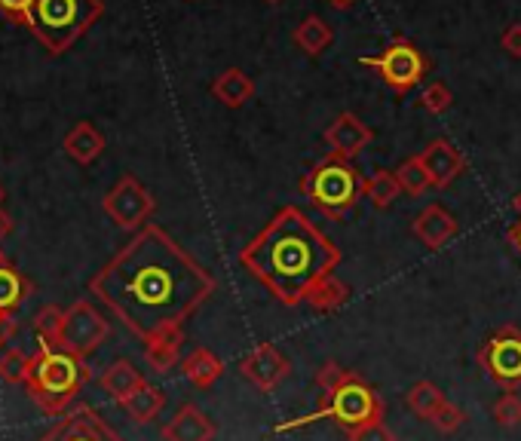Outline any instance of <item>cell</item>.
Segmentation results:
<instances>
[{
    "label": "cell",
    "instance_id": "74e56055",
    "mask_svg": "<svg viewBox=\"0 0 521 441\" xmlns=\"http://www.w3.org/2000/svg\"><path fill=\"white\" fill-rule=\"evenodd\" d=\"M10 233H13V218H10L4 209H0V239L10 236Z\"/></svg>",
    "mask_w": 521,
    "mask_h": 441
},
{
    "label": "cell",
    "instance_id": "60d3db41",
    "mask_svg": "<svg viewBox=\"0 0 521 441\" xmlns=\"http://www.w3.org/2000/svg\"><path fill=\"white\" fill-rule=\"evenodd\" d=\"M512 209H515V212H518V218H521V190L512 196Z\"/></svg>",
    "mask_w": 521,
    "mask_h": 441
},
{
    "label": "cell",
    "instance_id": "d6986e66",
    "mask_svg": "<svg viewBox=\"0 0 521 441\" xmlns=\"http://www.w3.org/2000/svg\"><path fill=\"white\" fill-rule=\"evenodd\" d=\"M65 154L80 163V166H89L96 163L102 154H105V135L92 126V123H77L68 135H65Z\"/></svg>",
    "mask_w": 521,
    "mask_h": 441
},
{
    "label": "cell",
    "instance_id": "30bf717a",
    "mask_svg": "<svg viewBox=\"0 0 521 441\" xmlns=\"http://www.w3.org/2000/svg\"><path fill=\"white\" fill-rule=\"evenodd\" d=\"M111 334V325L108 319L92 307L89 301H74L68 310H65V325H62V340H59V347L86 359L89 353H96L105 337Z\"/></svg>",
    "mask_w": 521,
    "mask_h": 441
},
{
    "label": "cell",
    "instance_id": "ab89813d",
    "mask_svg": "<svg viewBox=\"0 0 521 441\" xmlns=\"http://www.w3.org/2000/svg\"><path fill=\"white\" fill-rule=\"evenodd\" d=\"M328 4L335 7V10H350V7L356 4V0H328Z\"/></svg>",
    "mask_w": 521,
    "mask_h": 441
},
{
    "label": "cell",
    "instance_id": "9c48e42d",
    "mask_svg": "<svg viewBox=\"0 0 521 441\" xmlns=\"http://www.w3.org/2000/svg\"><path fill=\"white\" fill-rule=\"evenodd\" d=\"M476 359L497 386L515 392L521 386V328L503 325L479 350Z\"/></svg>",
    "mask_w": 521,
    "mask_h": 441
},
{
    "label": "cell",
    "instance_id": "5bb4252c",
    "mask_svg": "<svg viewBox=\"0 0 521 441\" xmlns=\"http://www.w3.org/2000/svg\"><path fill=\"white\" fill-rule=\"evenodd\" d=\"M417 157H420V163H423L426 175H430L433 187H439V190L451 187V184H454V181L463 175V169H466L463 154L457 151V147H454L451 141H445V138L430 141V144H426L423 151L417 154Z\"/></svg>",
    "mask_w": 521,
    "mask_h": 441
},
{
    "label": "cell",
    "instance_id": "f546056e",
    "mask_svg": "<svg viewBox=\"0 0 521 441\" xmlns=\"http://www.w3.org/2000/svg\"><path fill=\"white\" fill-rule=\"evenodd\" d=\"M31 374V356L25 350H4L0 353V377L7 383H28Z\"/></svg>",
    "mask_w": 521,
    "mask_h": 441
},
{
    "label": "cell",
    "instance_id": "d4e9b609",
    "mask_svg": "<svg viewBox=\"0 0 521 441\" xmlns=\"http://www.w3.org/2000/svg\"><path fill=\"white\" fill-rule=\"evenodd\" d=\"M166 405V396H163V389L154 386V383H145L138 392H132V396L120 405L135 423H151Z\"/></svg>",
    "mask_w": 521,
    "mask_h": 441
},
{
    "label": "cell",
    "instance_id": "52a82bcc",
    "mask_svg": "<svg viewBox=\"0 0 521 441\" xmlns=\"http://www.w3.org/2000/svg\"><path fill=\"white\" fill-rule=\"evenodd\" d=\"M362 68H371L381 77L396 95H408L430 71V59L420 53V46L411 43L408 37H396L393 43L384 46V53L377 56H362Z\"/></svg>",
    "mask_w": 521,
    "mask_h": 441
},
{
    "label": "cell",
    "instance_id": "484cf974",
    "mask_svg": "<svg viewBox=\"0 0 521 441\" xmlns=\"http://www.w3.org/2000/svg\"><path fill=\"white\" fill-rule=\"evenodd\" d=\"M399 193H402V184H399L396 172H390V169H377L371 178L362 181V196H365V200H371L374 209L393 206Z\"/></svg>",
    "mask_w": 521,
    "mask_h": 441
},
{
    "label": "cell",
    "instance_id": "4316f807",
    "mask_svg": "<svg viewBox=\"0 0 521 441\" xmlns=\"http://www.w3.org/2000/svg\"><path fill=\"white\" fill-rule=\"evenodd\" d=\"M405 402H408V408H411L414 417H420V420H433V414H436L448 399H445V392H442L436 383L420 380V383H414V386L408 389Z\"/></svg>",
    "mask_w": 521,
    "mask_h": 441
},
{
    "label": "cell",
    "instance_id": "d6a6232c",
    "mask_svg": "<svg viewBox=\"0 0 521 441\" xmlns=\"http://www.w3.org/2000/svg\"><path fill=\"white\" fill-rule=\"evenodd\" d=\"M347 441H399L396 432L384 423V420H374L365 426H356L347 432Z\"/></svg>",
    "mask_w": 521,
    "mask_h": 441
},
{
    "label": "cell",
    "instance_id": "836d02e7",
    "mask_svg": "<svg viewBox=\"0 0 521 441\" xmlns=\"http://www.w3.org/2000/svg\"><path fill=\"white\" fill-rule=\"evenodd\" d=\"M442 435H451V432H457L463 423H466V414H463V408H457L454 402H445L436 414H433V420H430Z\"/></svg>",
    "mask_w": 521,
    "mask_h": 441
},
{
    "label": "cell",
    "instance_id": "8992f818",
    "mask_svg": "<svg viewBox=\"0 0 521 441\" xmlns=\"http://www.w3.org/2000/svg\"><path fill=\"white\" fill-rule=\"evenodd\" d=\"M362 181L365 178L353 163L325 157L301 178L298 187L316 212H322L328 221H341L362 200Z\"/></svg>",
    "mask_w": 521,
    "mask_h": 441
},
{
    "label": "cell",
    "instance_id": "7c38bea8",
    "mask_svg": "<svg viewBox=\"0 0 521 441\" xmlns=\"http://www.w3.org/2000/svg\"><path fill=\"white\" fill-rule=\"evenodd\" d=\"M322 138L328 144V157L353 163L374 141V129L368 123H362L353 111H344V114H338L335 120H331V126L325 129Z\"/></svg>",
    "mask_w": 521,
    "mask_h": 441
},
{
    "label": "cell",
    "instance_id": "603a6c76",
    "mask_svg": "<svg viewBox=\"0 0 521 441\" xmlns=\"http://www.w3.org/2000/svg\"><path fill=\"white\" fill-rule=\"evenodd\" d=\"M292 40H295V46L301 49L304 56H322L325 49L335 43V28H331L322 16H307L295 28Z\"/></svg>",
    "mask_w": 521,
    "mask_h": 441
},
{
    "label": "cell",
    "instance_id": "e575fe53",
    "mask_svg": "<svg viewBox=\"0 0 521 441\" xmlns=\"http://www.w3.org/2000/svg\"><path fill=\"white\" fill-rule=\"evenodd\" d=\"M494 420L506 429L521 423V399L515 396V392H506V396L494 405Z\"/></svg>",
    "mask_w": 521,
    "mask_h": 441
},
{
    "label": "cell",
    "instance_id": "44dd1931",
    "mask_svg": "<svg viewBox=\"0 0 521 441\" xmlns=\"http://www.w3.org/2000/svg\"><path fill=\"white\" fill-rule=\"evenodd\" d=\"M181 374L191 380L197 389H209V386H215V380L224 374V362L212 353V350H206V347H197L194 353H187L184 359H181Z\"/></svg>",
    "mask_w": 521,
    "mask_h": 441
},
{
    "label": "cell",
    "instance_id": "7bdbcfd3",
    "mask_svg": "<svg viewBox=\"0 0 521 441\" xmlns=\"http://www.w3.org/2000/svg\"><path fill=\"white\" fill-rule=\"evenodd\" d=\"M264 4H279V0H264Z\"/></svg>",
    "mask_w": 521,
    "mask_h": 441
},
{
    "label": "cell",
    "instance_id": "f1b7e54d",
    "mask_svg": "<svg viewBox=\"0 0 521 441\" xmlns=\"http://www.w3.org/2000/svg\"><path fill=\"white\" fill-rule=\"evenodd\" d=\"M396 178H399V184H402V190H405L408 196H423L426 190L433 187V181H430V175H426L420 157H408V160L396 169Z\"/></svg>",
    "mask_w": 521,
    "mask_h": 441
},
{
    "label": "cell",
    "instance_id": "9a60e30c",
    "mask_svg": "<svg viewBox=\"0 0 521 441\" xmlns=\"http://www.w3.org/2000/svg\"><path fill=\"white\" fill-rule=\"evenodd\" d=\"M411 233H414V239H420L430 252H439L445 242H451V239L460 233V224H457V218H454L445 206L433 203V206H426V209L411 221Z\"/></svg>",
    "mask_w": 521,
    "mask_h": 441
},
{
    "label": "cell",
    "instance_id": "4dcf8cb0",
    "mask_svg": "<svg viewBox=\"0 0 521 441\" xmlns=\"http://www.w3.org/2000/svg\"><path fill=\"white\" fill-rule=\"evenodd\" d=\"M417 102H420V108L426 111V114H445L451 105H454V92L445 86V83H430V86H426L423 92H420V98H417Z\"/></svg>",
    "mask_w": 521,
    "mask_h": 441
},
{
    "label": "cell",
    "instance_id": "5b68a950",
    "mask_svg": "<svg viewBox=\"0 0 521 441\" xmlns=\"http://www.w3.org/2000/svg\"><path fill=\"white\" fill-rule=\"evenodd\" d=\"M319 420H335L344 432H350V429H356V426H365V423H374V420H384V399L377 396V392L365 383L362 374H356L353 380H347V383L338 386L335 392H325L322 405H319L313 414L279 423L276 432L304 429V426L319 423Z\"/></svg>",
    "mask_w": 521,
    "mask_h": 441
},
{
    "label": "cell",
    "instance_id": "f35d334b",
    "mask_svg": "<svg viewBox=\"0 0 521 441\" xmlns=\"http://www.w3.org/2000/svg\"><path fill=\"white\" fill-rule=\"evenodd\" d=\"M509 242L515 245V252L521 255V221H518V224H515V227L509 230Z\"/></svg>",
    "mask_w": 521,
    "mask_h": 441
},
{
    "label": "cell",
    "instance_id": "7402d4cb",
    "mask_svg": "<svg viewBox=\"0 0 521 441\" xmlns=\"http://www.w3.org/2000/svg\"><path fill=\"white\" fill-rule=\"evenodd\" d=\"M347 298H350V285L341 282L335 273H331V276L319 279V282L307 291L304 304H307L313 313H335V310H341V307L347 304Z\"/></svg>",
    "mask_w": 521,
    "mask_h": 441
},
{
    "label": "cell",
    "instance_id": "d590c367",
    "mask_svg": "<svg viewBox=\"0 0 521 441\" xmlns=\"http://www.w3.org/2000/svg\"><path fill=\"white\" fill-rule=\"evenodd\" d=\"M31 7H34V0H0V13H4L10 22L25 25V28L31 22Z\"/></svg>",
    "mask_w": 521,
    "mask_h": 441
},
{
    "label": "cell",
    "instance_id": "8d00e7d4",
    "mask_svg": "<svg viewBox=\"0 0 521 441\" xmlns=\"http://www.w3.org/2000/svg\"><path fill=\"white\" fill-rule=\"evenodd\" d=\"M500 46L506 49V53H509L512 59H521V22H512V25L503 31Z\"/></svg>",
    "mask_w": 521,
    "mask_h": 441
},
{
    "label": "cell",
    "instance_id": "e0dca14e",
    "mask_svg": "<svg viewBox=\"0 0 521 441\" xmlns=\"http://www.w3.org/2000/svg\"><path fill=\"white\" fill-rule=\"evenodd\" d=\"M181 343L184 328H166L145 340V362L157 374H169L175 365H181Z\"/></svg>",
    "mask_w": 521,
    "mask_h": 441
},
{
    "label": "cell",
    "instance_id": "cb8c5ba5",
    "mask_svg": "<svg viewBox=\"0 0 521 441\" xmlns=\"http://www.w3.org/2000/svg\"><path fill=\"white\" fill-rule=\"evenodd\" d=\"M31 282L10 261L0 264V313H16L31 298Z\"/></svg>",
    "mask_w": 521,
    "mask_h": 441
},
{
    "label": "cell",
    "instance_id": "ac0fdd59",
    "mask_svg": "<svg viewBox=\"0 0 521 441\" xmlns=\"http://www.w3.org/2000/svg\"><path fill=\"white\" fill-rule=\"evenodd\" d=\"M212 95L230 111L249 105L255 98V80L243 68H227L212 80Z\"/></svg>",
    "mask_w": 521,
    "mask_h": 441
},
{
    "label": "cell",
    "instance_id": "83f0119b",
    "mask_svg": "<svg viewBox=\"0 0 521 441\" xmlns=\"http://www.w3.org/2000/svg\"><path fill=\"white\" fill-rule=\"evenodd\" d=\"M62 325H65V310L56 304H46L34 316V331H37V347H59L62 340Z\"/></svg>",
    "mask_w": 521,
    "mask_h": 441
},
{
    "label": "cell",
    "instance_id": "2e32d148",
    "mask_svg": "<svg viewBox=\"0 0 521 441\" xmlns=\"http://www.w3.org/2000/svg\"><path fill=\"white\" fill-rule=\"evenodd\" d=\"M215 423L197 405H181L178 414L163 426V441H212Z\"/></svg>",
    "mask_w": 521,
    "mask_h": 441
},
{
    "label": "cell",
    "instance_id": "ffe728a7",
    "mask_svg": "<svg viewBox=\"0 0 521 441\" xmlns=\"http://www.w3.org/2000/svg\"><path fill=\"white\" fill-rule=\"evenodd\" d=\"M102 389L108 392V396L117 402V405H123L132 392H138L141 386H145L148 380H145V374H141L132 362H126V359H117L114 365H108L105 368V374H102Z\"/></svg>",
    "mask_w": 521,
    "mask_h": 441
},
{
    "label": "cell",
    "instance_id": "6da1fadb",
    "mask_svg": "<svg viewBox=\"0 0 521 441\" xmlns=\"http://www.w3.org/2000/svg\"><path fill=\"white\" fill-rule=\"evenodd\" d=\"M218 288L212 270L160 227H141L89 279V291L141 340L181 328Z\"/></svg>",
    "mask_w": 521,
    "mask_h": 441
},
{
    "label": "cell",
    "instance_id": "1f68e13d",
    "mask_svg": "<svg viewBox=\"0 0 521 441\" xmlns=\"http://www.w3.org/2000/svg\"><path fill=\"white\" fill-rule=\"evenodd\" d=\"M356 377V371H347V368H341L335 359H328V362H322V368L316 371V386L322 389V396L325 392H335L338 386H344L347 380H353Z\"/></svg>",
    "mask_w": 521,
    "mask_h": 441
},
{
    "label": "cell",
    "instance_id": "7a4b0ae2",
    "mask_svg": "<svg viewBox=\"0 0 521 441\" xmlns=\"http://www.w3.org/2000/svg\"><path fill=\"white\" fill-rule=\"evenodd\" d=\"M240 264L282 307H298L319 279L338 270L341 249L298 206H282L240 252Z\"/></svg>",
    "mask_w": 521,
    "mask_h": 441
},
{
    "label": "cell",
    "instance_id": "4fadbf2b",
    "mask_svg": "<svg viewBox=\"0 0 521 441\" xmlns=\"http://www.w3.org/2000/svg\"><path fill=\"white\" fill-rule=\"evenodd\" d=\"M240 374L258 392H273L282 380L292 374V362L282 356L273 343H258V347L240 362Z\"/></svg>",
    "mask_w": 521,
    "mask_h": 441
},
{
    "label": "cell",
    "instance_id": "8fae6325",
    "mask_svg": "<svg viewBox=\"0 0 521 441\" xmlns=\"http://www.w3.org/2000/svg\"><path fill=\"white\" fill-rule=\"evenodd\" d=\"M37 441H123V435L117 429H111L105 423V417H99V411H92L89 405H80L68 414L59 417V423L40 435Z\"/></svg>",
    "mask_w": 521,
    "mask_h": 441
},
{
    "label": "cell",
    "instance_id": "277c9868",
    "mask_svg": "<svg viewBox=\"0 0 521 441\" xmlns=\"http://www.w3.org/2000/svg\"><path fill=\"white\" fill-rule=\"evenodd\" d=\"M102 16V0H34L28 31L50 56H62Z\"/></svg>",
    "mask_w": 521,
    "mask_h": 441
},
{
    "label": "cell",
    "instance_id": "3957f363",
    "mask_svg": "<svg viewBox=\"0 0 521 441\" xmlns=\"http://www.w3.org/2000/svg\"><path fill=\"white\" fill-rule=\"evenodd\" d=\"M89 377L92 371L86 359L62 347H37V353L31 356V374L25 386H28V396L43 414L62 417L83 392Z\"/></svg>",
    "mask_w": 521,
    "mask_h": 441
},
{
    "label": "cell",
    "instance_id": "b9f144b4",
    "mask_svg": "<svg viewBox=\"0 0 521 441\" xmlns=\"http://www.w3.org/2000/svg\"><path fill=\"white\" fill-rule=\"evenodd\" d=\"M4 196H7V193H4V184H0V203H4Z\"/></svg>",
    "mask_w": 521,
    "mask_h": 441
},
{
    "label": "cell",
    "instance_id": "ee69618b",
    "mask_svg": "<svg viewBox=\"0 0 521 441\" xmlns=\"http://www.w3.org/2000/svg\"><path fill=\"white\" fill-rule=\"evenodd\" d=\"M4 261H7V258H4V252H0V264H4Z\"/></svg>",
    "mask_w": 521,
    "mask_h": 441
},
{
    "label": "cell",
    "instance_id": "ba28073f",
    "mask_svg": "<svg viewBox=\"0 0 521 441\" xmlns=\"http://www.w3.org/2000/svg\"><path fill=\"white\" fill-rule=\"evenodd\" d=\"M102 212L120 227L138 233L141 227L151 224V215L157 212V203L151 190L141 184L135 175H123L102 200Z\"/></svg>",
    "mask_w": 521,
    "mask_h": 441
}]
</instances>
